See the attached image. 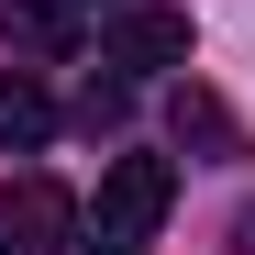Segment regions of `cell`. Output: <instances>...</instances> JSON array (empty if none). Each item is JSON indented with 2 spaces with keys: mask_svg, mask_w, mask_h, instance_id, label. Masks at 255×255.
Here are the masks:
<instances>
[{
  "mask_svg": "<svg viewBox=\"0 0 255 255\" xmlns=\"http://www.w3.org/2000/svg\"><path fill=\"white\" fill-rule=\"evenodd\" d=\"M166 133H178V144H200V155H244V122L211 100L200 78H178V89H166Z\"/></svg>",
  "mask_w": 255,
  "mask_h": 255,
  "instance_id": "obj_4",
  "label": "cell"
},
{
  "mask_svg": "<svg viewBox=\"0 0 255 255\" xmlns=\"http://www.w3.org/2000/svg\"><path fill=\"white\" fill-rule=\"evenodd\" d=\"M89 255H144V233H100V244H89Z\"/></svg>",
  "mask_w": 255,
  "mask_h": 255,
  "instance_id": "obj_7",
  "label": "cell"
},
{
  "mask_svg": "<svg viewBox=\"0 0 255 255\" xmlns=\"http://www.w3.org/2000/svg\"><path fill=\"white\" fill-rule=\"evenodd\" d=\"M78 11H89V0H78ZM100 11H122V0H100Z\"/></svg>",
  "mask_w": 255,
  "mask_h": 255,
  "instance_id": "obj_9",
  "label": "cell"
},
{
  "mask_svg": "<svg viewBox=\"0 0 255 255\" xmlns=\"http://www.w3.org/2000/svg\"><path fill=\"white\" fill-rule=\"evenodd\" d=\"M233 244H244V255H255V211H244V222H233Z\"/></svg>",
  "mask_w": 255,
  "mask_h": 255,
  "instance_id": "obj_8",
  "label": "cell"
},
{
  "mask_svg": "<svg viewBox=\"0 0 255 255\" xmlns=\"http://www.w3.org/2000/svg\"><path fill=\"white\" fill-rule=\"evenodd\" d=\"M45 133H56V100L33 89V78H0V144H11V155H33Z\"/></svg>",
  "mask_w": 255,
  "mask_h": 255,
  "instance_id": "obj_5",
  "label": "cell"
},
{
  "mask_svg": "<svg viewBox=\"0 0 255 255\" xmlns=\"http://www.w3.org/2000/svg\"><path fill=\"white\" fill-rule=\"evenodd\" d=\"M178 211V166L166 155H111L100 166V233H155Z\"/></svg>",
  "mask_w": 255,
  "mask_h": 255,
  "instance_id": "obj_1",
  "label": "cell"
},
{
  "mask_svg": "<svg viewBox=\"0 0 255 255\" xmlns=\"http://www.w3.org/2000/svg\"><path fill=\"white\" fill-rule=\"evenodd\" d=\"M78 244V200L56 178H11L0 189V255H67Z\"/></svg>",
  "mask_w": 255,
  "mask_h": 255,
  "instance_id": "obj_3",
  "label": "cell"
},
{
  "mask_svg": "<svg viewBox=\"0 0 255 255\" xmlns=\"http://www.w3.org/2000/svg\"><path fill=\"white\" fill-rule=\"evenodd\" d=\"M100 56H111V67H133V78L189 67V11H166V0H122L111 33H100Z\"/></svg>",
  "mask_w": 255,
  "mask_h": 255,
  "instance_id": "obj_2",
  "label": "cell"
},
{
  "mask_svg": "<svg viewBox=\"0 0 255 255\" xmlns=\"http://www.w3.org/2000/svg\"><path fill=\"white\" fill-rule=\"evenodd\" d=\"M0 33H11L22 56H67V11H56V0H11V11H0Z\"/></svg>",
  "mask_w": 255,
  "mask_h": 255,
  "instance_id": "obj_6",
  "label": "cell"
}]
</instances>
